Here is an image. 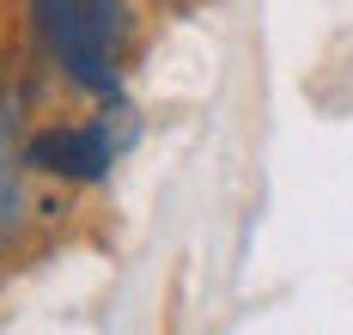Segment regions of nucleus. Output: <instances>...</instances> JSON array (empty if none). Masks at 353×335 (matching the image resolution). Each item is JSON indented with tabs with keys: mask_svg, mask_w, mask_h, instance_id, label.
I'll use <instances>...</instances> for the list:
<instances>
[{
	"mask_svg": "<svg viewBox=\"0 0 353 335\" xmlns=\"http://www.w3.org/2000/svg\"><path fill=\"white\" fill-rule=\"evenodd\" d=\"M141 122L122 98H104V110L92 122H68V128H37L25 141V165L43 177H61V183H104L116 171V159L134 147Z\"/></svg>",
	"mask_w": 353,
	"mask_h": 335,
	"instance_id": "obj_2",
	"label": "nucleus"
},
{
	"mask_svg": "<svg viewBox=\"0 0 353 335\" xmlns=\"http://www.w3.org/2000/svg\"><path fill=\"white\" fill-rule=\"evenodd\" d=\"M31 165H25V147H12V104L0 98V238L19 225V214H25V177Z\"/></svg>",
	"mask_w": 353,
	"mask_h": 335,
	"instance_id": "obj_3",
	"label": "nucleus"
},
{
	"mask_svg": "<svg viewBox=\"0 0 353 335\" xmlns=\"http://www.w3.org/2000/svg\"><path fill=\"white\" fill-rule=\"evenodd\" d=\"M37 37L61 61V74L85 98L122 92V43H128V6L122 0H31Z\"/></svg>",
	"mask_w": 353,
	"mask_h": 335,
	"instance_id": "obj_1",
	"label": "nucleus"
}]
</instances>
